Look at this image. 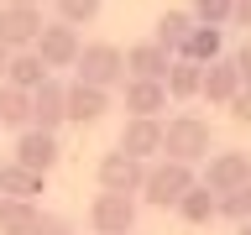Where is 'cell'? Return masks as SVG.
Masks as SVG:
<instances>
[{
    "instance_id": "1",
    "label": "cell",
    "mask_w": 251,
    "mask_h": 235,
    "mask_svg": "<svg viewBox=\"0 0 251 235\" xmlns=\"http://www.w3.org/2000/svg\"><path fill=\"white\" fill-rule=\"evenodd\" d=\"M215 152V136H209V120L204 115H194V110H183V115H173V120H162V157H173V162H204V157Z\"/></svg>"
},
{
    "instance_id": "2",
    "label": "cell",
    "mask_w": 251,
    "mask_h": 235,
    "mask_svg": "<svg viewBox=\"0 0 251 235\" xmlns=\"http://www.w3.org/2000/svg\"><path fill=\"white\" fill-rule=\"evenodd\" d=\"M194 183H199V178H194V167H188V162L157 157V162H147V178H141V199L152 204V209H178V199H183Z\"/></svg>"
},
{
    "instance_id": "3",
    "label": "cell",
    "mask_w": 251,
    "mask_h": 235,
    "mask_svg": "<svg viewBox=\"0 0 251 235\" xmlns=\"http://www.w3.org/2000/svg\"><path fill=\"white\" fill-rule=\"evenodd\" d=\"M74 68H78V84H94V89H121L126 84V52L115 42H84Z\"/></svg>"
},
{
    "instance_id": "4",
    "label": "cell",
    "mask_w": 251,
    "mask_h": 235,
    "mask_svg": "<svg viewBox=\"0 0 251 235\" xmlns=\"http://www.w3.org/2000/svg\"><path fill=\"white\" fill-rule=\"evenodd\" d=\"M31 52L47 63V73H52V68H74L78 52H84V42H78V26H68V21H42V31H37Z\"/></svg>"
},
{
    "instance_id": "5",
    "label": "cell",
    "mask_w": 251,
    "mask_h": 235,
    "mask_svg": "<svg viewBox=\"0 0 251 235\" xmlns=\"http://www.w3.org/2000/svg\"><path fill=\"white\" fill-rule=\"evenodd\" d=\"M89 225L94 235H131V225H136V193H94L89 204Z\"/></svg>"
},
{
    "instance_id": "6",
    "label": "cell",
    "mask_w": 251,
    "mask_h": 235,
    "mask_svg": "<svg viewBox=\"0 0 251 235\" xmlns=\"http://www.w3.org/2000/svg\"><path fill=\"white\" fill-rule=\"evenodd\" d=\"M58 157H63V146H58V131H42V125H26V131H16V157L11 162H21V167H31V172H52L58 167Z\"/></svg>"
},
{
    "instance_id": "7",
    "label": "cell",
    "mask_w": 251,
    "mask_h": 235,
    "mask_svg": "<svg viewBox=\"0 0 251 235\" xmlns=\"http://www.w3.org/2000/svg\"><path fill=\"white\" fill-rule=\"evenodd\" d=\"M199 183L209 188V193H230V188L251 183V152H209Z\"/></svg>"
},
{
    "instance_id": "8",
    "label": "cell",
    "mask_w": 251,
    "mask_h": 235,
    "mask_svg": "<svg viewBox=\"0 0 251 235\" xmlns=\"http://www.w3.org/2000/svg\"><path fill=\"white\" fill-rule=\"evenodd\" d=\"M141 178H147V162H136L121 146L100 157V188L105 193H141Z\"/></svg>"
},
{
    "instance_id": "9",
    "label": "cell",
    "mask_w": 251,
    "mask_h": 235,
    "mask_svg": "<svg viewBox=\"0 0 251 235\" xmlns=\"http://www.w3.org/2000/svg\"><path fill=\"white\" fill-rule=\"evenodd\" d=\"M37 31H42V5H0V42L11 52L31 47Z\"/></svg>"
},
{
    "instance_id": "10",
    "label": "cell",
    "mask_w": 251,
    "mask_h": 235,
    "mask_svg": "<svg viewBox=\"0 0 251 235\" xmlns=\"http://www.w3.org/2000/svg\"><path fill=\"white\" fill-rule=\"evenodd\" d=\"M121 152H131L136 162H157V157H162V120L131 115V120L121 125Z\"/></svg>"
},
{
    "instance_id": "11",
    "label": "cell",
    "mask_w": 251,
    "mask_h": 235,
    "mask_svg": "<svg viewBox=\"0 0 251 235\" xmlns=\"http://www.w3.org/2000/svg\"><path fill=\"white\" fill-rule=\"evenodd\" d=\"M63 120H68V84L47 78L42 89H31V125H42V131H58Z\"/></svg>"
},
{
    "instance_id": "12",
    "label": "cell",
    "mask_w": 251,
    "mask_h": 235,
    "mask_svg": "<svg viewBox=\"0 0 251 235\" xmlns=\"http://www.w3.org/2000/svg\"><path fill=\"white\" fill-rule=\"evenodd\" d=\"M110 110V89H94V84H68V120L74 125H100Z\"/></svg>"
},
{
    "instance_id": "13",
    "label": "cell",
    "mask_w": 251,
    "mask_h": 235,
    "mask_svg": "<svg viewBox=\"0 0 251 235\" xmlns=\"http://www.w3.org/2000/svg\"><path fill=\"white\" fill-rule=\"evenodd\" d=\"M241 89H246V84H241V73H235V63H230V58H215L209 68H204L199 99H209V105H230Z\"/></svg>"
},
{
    "instance_id": "14",
    "label": "cell",
    "mask_w": 251,
    "mask_h": 235,
    "mask_svg": "<svg viewBox=\"0 0 251 235\" xmlns=\"http://www.w3.org/2000/svg\"><path fill=\"white\" fill-rule=\"evenodd\" d=\"M126 89V110H131V115H162V110H168V84H162V78H126L121 84Z\"/></svg>"
},
{
    "instance_id": "15",
    "label": "cell",
    "mask_w": 251,
    "mask_h": 235,
    "mask_svg": "<svg viewBox=\"0 0 251 235\" xmlns=\"http://www.w3.org/2000/svg\"><path fill=\"white\" fill-rule=\"evenodd\" d=\"M220 52H225V26H199V21H194V31L183 37V47H178V58L199 63V68H209Z\"/></svg>"
},
{
    "instance_id": "16",
    "label": "cell",
    "mask_w": 251,
    "mask_h": 235,
    "mask_svg": "<svg viewBox=\"0 0 251 235\" xmlns=\"http://www.w3.org/2000/svg\"><path fill=\"white\" fill-rule=\"evenodd\" d=\"M47 78H52V73H47V63L37 58L31 47H21V52H11V63H5V84H11V89L31 94V89H42Z\"/></svg>"
},
{
    "instance_id": "17",
    "label": "cell",
    "mask_w": 251,
    "mask_h": 235,
    "mask_svg": "<svg viewBox=\"0 0 251 235\" xmlns=\"http://www.w3.org/2000/svg\"><path fill=\"white\" fill-rule=\"evenodd\" d=\"M126 68H131L126 78H168L173 52L157 42H136V47H126Z\"/></svg>"
},
{
    "instance_id": "18",
    "label": "cell",
    "mask_w": 251,
    "mask_h": 235,
    "mask_svg": "<svg viewBox=\"0 0 251 235\" xmlns=\"http://www.w3.org/2000/svg\"><path fill=\"white\" fill-rule=\"evenodd\" d=\"M42 183H47L42 172L21 167V162H5V167H0V199H31V204H37Z\"/></svg>"
},
{
    "instance_id": "19",
    "label": "cell",
    "mask_w": 251,
    "mask_h": 235,
    "mask_svg": "<svg viewBox=\"0 0 251 235\" xmlns=\"http://www.w3.org/2000/svg\"><path fill=\"white\" fill-rule=\"evenodd\" d=\"M178 219H183V225H209V219H220V193L194 183L183 199H178Z\"/></svg>"
},
{
    "instance_id": "20",
    "label": "cell",
    "mask_w": 251,
    "mask_h": 235,
    "mask_svg": "<svg viewBox=\"0 0 251 235\" xmlns=\"http://www.w3.org/2000/svg\"><path fill=\"white\" fill-rule=\"evenodd\" d=\"M37 219H42V209L31 199H0V235H31Z\"/></svg>"
},
{
    "instance_id": "21",
    "label": "cell",
    "mask_w": 251,
    "mask_h": 235,
    "mask_svg": "<svg viewBox=\"0 0 251 235\" xmlns=\"http://www.w3.org/2000/svg\"><path fill=\"white\" fill-rule=\"evenodd\" d=\"M168 99H199V84H204V68L199 63H188V58H173V68H168Z\"/></svg>"
},
{
    "instance_id": "22",
    "label": "cell",
    "mask_w": 251,
    "mask_h": 235,
    "mask_svg": "<svg viewBox=\"0 0 251 235\" xmlns=\"http://www.w3.org/2000/svg\"><path fill=\"white\" fill-rule=\"evenodd\" d=\"M31 125V94L0 84V131H26Z\"/></svg>"
},
{
    "instance_id": "23",
    "label": "cell",
    "mask_w": 251,
    "mask_h": 235,
    "mask_svg": "<svg viewBox=\"0 0 251 235\" xmlns=\"http://www.w3.org/2000/svg\"><path fill=\"white\" fill-rule=\"evenodd\" d=\"M194 31V16L188 11H162L157 16V31H152V42L157 47H168L173 58H178V47H183V37Z\"/></svg>"
},
{
    "instance_id": "24",
    "label": "cell",
    "mask_w": 251,
    "mask_h": 235,
    "mask_svg": "<svg viewBox=\"0 0 251 235\" xmlns=\"http://www.w3.org/2000/svg\"><path fill=\"white\" fill-rule=\"evenodd\" d=\"M230 11H235V0H194L188 5V16L199 26H230Z\"/></svg>"
},
{
    "instance_id": "25",
    "label": "cell",
    "mask_w": 251,
    "mask_h": 235,
    "mask_svg": "<svg viewBox=\"0 0 251 235\" xmlns=\"http://www.w3.org/2000/svg\"><path fill=\"white\" fill-rule=\"evenodd\" d=\"M220 214L230 219V225H246V219H251V183L230 188V193H220Z\"/></svg>"
},
{
    "instance_id": "26",
    "label": "cell",
    "mask_w": 251,
    "mask_h": 235,
    "mask_svg": "<svg viewBox=\"0 0 251 235\" xmlns=\"http://www.w3.org/2000/svg\"><path fill=\"white\" fill-rule=\"evenodd\" d=\"M100 5H105V0H58V21H68V26H89L94 16H100Z\"/></svg>"
},
{
    "instance_id": "27",
    "label": "cell",
    "mask_w": 251,
    "mask_h": 235,
    "mask_svg": "<svg viewBox=\"0 0 251 235\" xmlns=\"http://www.w3.org/2000/svg\"><path fill=\"white\" fill-rule=\"evenodd\" d=\"M225 110H230V120H235V125H251V84H246L241 94H235V99H230Z\"/></svg>"
},
{
    "instance_id": "28",
    "label": "cell",
    "mask_w": 251,
    "mask_h": 235,
    "mask_svg": "<svg viewBox=\"0 0 251 235\" xmlns=\"http://www.w3.org/2000/svg\"><path fill=\"white\" fill-rule=\"evenodd\" d=\"M31 235H74V225H68V219H63V214H42V219H37V230H31Z\"/></svg>"
},
{
    "instance_id": "29",
    "label": "cell",
    "mask_w": 251,
    "mask_h": 235,
    "mask_svg": "<svg viewBox=\"0 0 251 235\" xmlns=\"http://www.w3.org/2000/svg\"><path fill=\"white\" fill-rule=\"evenodd\" d=\"M230 63H235V73H241V84H251V42L241 47V52H235Z\"/></svg>"
},
{
    "instance_id": "30",
    "label": "cell",
    "mask_w": 251,
    "mask_h": 235,
    "mask_svg": "<svg viewBox=\"0 0 251 235\" xmlns=\"http://www.w3.org/2000/svg\"><path fill=\"white\" fill-rule=\"evenodd\" d=\"M230 26H251V0H235V11H230Z\"/></svg>"
},
{
    "instance_id": "31",
    "label": "cell",
    "mask_w": 251,
    "mask_h": 235,
    "mask_svg": "<svg viewBox=\"0 0 251 235\" xmlns=\"http://www.w3.org/2000/svg\"><path fill=\"white\" fill-rule=\"evenodd\" d=\"M5 63H11V47L0 42V78H5Z\"/></svg>"
},
{
    "instance_id": "32",
    "label": "cell",
    "mask_w": 251,
    "mask_h": 235,
    "mask_svg": "<svg viewBox=\"0 0 251 235\" xmlns=\"http://www.w3.org/2000/svg\"><path fill=\"white\" fill-rule=\"evenodd\" d=\"M5 5H42V0H5Z\"/></svg>"
},
{
    "instance_id": "33",
    "label": "cell",
    "mask_w": 251,
    "mask_h": 235,
    "mask_svg": "<svg viewBox=\"0 0 251 235\" xmlns=\"http://www.w3.org/2000/svg\"><path fill=\"white\" fill-rule=\"evenodd\" d=\"M235 235H251V219H246V225H235Z\"/></svg>"
}]
</instances>
